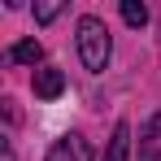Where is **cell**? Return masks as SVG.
<instances>
[{
	"mask_svg": "<svg viewBox=\"0 0 161 161\" xmlns=\"http://www.w3.org/2000/svg\"><path fill=\"white\" fill-rule=\"evenodd\" d=\"M139 161H161V118H148V126H144V148H139Z\"/></svg>",
	"mask_w": 161,
	"mask_h": 161,
	"instance_id": "5b68a950",
	"label": "cell"
},
{
	"mask_svg": "<svg viewBox=\"0 0 161 161\" xmlns=\"http://www.w3.org/2000/svg\"><path fill=\"white\" fill-rule=\"evenodd\" d=\"M44 161H92V144L83 135H61L53 148H48Z\"/></svg>",
	"mask_w": 161,
	"mask_h": 161,
	"instance_id": "7a4b0ae2",
	"label": "cell"
},
{
	"mask_svg": "<svg viewBox=\"0 0 161 161\" xmlns=\"http://www.w3.org/2000/svg\"><path fill=\"white\" fill-rule=\"evenodd\" d=\"M122 18H126V26H148V4H139V0H122Z\"/></svg>",
	"mask_w": 161,
	"mask_h": 161,
	"instance_id": "52a82bcc",
	"label": "cell"
},
{
	"mask_svg": "<svg viewBox=\"0 0 161 161\" xmlns=\"http://www.w3.org/2000/svg\"><path fill=\"white\" fill-rule=\"evenodd\" d=\"M61 13V4H35V22H53Z\"/></svg>",
	"mask_w": 161,
	"mask_h": 161,
	"instance_id": "ba28073f",
	"label": "cell"
},
{
	"mask_svg": "<svg viewBox=\"0 0 161 161\" xmlns=\"http://www.w3.org/2000/svg\"><path fill=\"white\" fill-rule=\"evenodd\" d=\"M39 57H44L39 39H22V44L9 48V61H13V65H39Z\"/></svg>",
	"mask_w": 161,
	"mask_h": 161,
	"instance_id": "8992f818",
	"label": "cell"
},
{
	"mask_svg": "<svg viewBox=\"0 0 161 161\" xmlns=\"http://www.w3.org/2000/svg\"><path fill=\"white\" fill-rule=\"evenodd\" d=\"M100 161H131V122H118L113 126V139H109V148H105Z\"/></svg>",
	"mask_w": 161,
	"mask_h": 161,
	"instance_id": "277c9868",
	"label": "cell"
},
{
	"mask_svg": "<svg viewBox=\"0 0 161 161\" xmlns=\"http://www.w3.org/2000/svg\"><path fill=\"white\" fill-rule=\"evenodd\" d=\"M61 92H65V74H61L57 65L35 70V96H39V100H57Z\"/></svg>",
	"mask_w": 161,
	"mask_h": 161,
	"instance_id": "3957f363",
	"label": "cell"
},
{
	"mask_svg": "<svg viewBox=\"0 0 161 161\" xmlns=\"http://www.w3.org/2000/svg\"><path fill=\"white\" fill-rule=\"evenodd\" d=\"M109 53H113L109 26L100 22V18L83 13V18H79V57H83V65H87L92 74H100V70L109 65Z\"/></svg>",
	"mask_w": 161,
	"mask_h": 161,
	"instance_id": "6da1fadb",
	"label": "cell"
}]
</instances>
